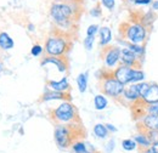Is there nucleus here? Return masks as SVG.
Returning a JSON list of instances; mask_svg holds the SVG:
<instances>
[{
	"label": "nucleus",
	"mask_w": 158,
	"mask_h": 153,
	"mask_svg": "<svg viewBox=\"0 0 158 153\" xmlns=\"http://www.w3.org/2000/svg\"><path fill=\"white\" fill-rule=\"evenodd\" d=\"M80 2H66V1H55L50 5L49 14L52 19L55 26L66 31L73 27L74 21L78 19L80 14Z\"/></svg>",
	"instance_id": "1"
},
{
	"label": "nucleus",
	"mask_w": 158,
	"mask_h": 153,
	"mask_svg": "<svg viewBox=\"0 0 158 153\" xmlns=\"http://www.w3.org/2000/svg\"><path fill=\"white\" fill-rule=\"evenodd\" d=\"M119 32L127 44H145L148 38V28L140 21L123 23Z\"/></svg>",
	"instance_id": "2"
},
{
	"label": "nucleus",
	"mask_w": 158,
	"mask_h": 153,
	"mask_svg": "<svg viewBox=\"0 0 158 153\" xmlns=\"http://www.w3.org/2000/svg\"><path fill=\"white\" fill-rule=\"evenodd\" d=\"M69 48H71V43L66 38V35L62 34L61 32H56L55 34H51L50 37H48L45 41L44 51L46 56L63 57L69 50Z\"/></svg>",
	"instance_id": "3"
},
{
	"label": "nucleus",
	"mask_w": 158,
	"mask_h": 153,
	"mask_svg": "<svg viewBox=\"0 0 158 153\" xmlns=\"http://www.w3.org/2000/svg\"><path fill=\"white\" fill-rule=\"evenodd\" d=\"M113 76L120 81L123 85H129V84H136L145 81V72L141 68L135 67H129L125 64H119L116 69L112 71Z\"/></svg>",
	"instance_id": "4"
},
{
	"label": "nucleus",
	"mask_w": 158,
	"mask_h": 153,
	"mask_svg": "<svg viewBox=\"0 0 158 153\" xmlns=\"http://www.w3.org/2000/svg\"><path fill=\"white\" fill-rule=\"evenodd\" d=\"M125 85H123L120 81H118L114 76L112 71H110L107 74L102 76L101 80V91L102 94L108 97H112L114 100H118L122 97L123 93H124Z\"/></svg>",
	"instance_id": "5"
},
{
	"label": "nucleus",
	"mask_w": 158,
	"mask_h": 153,
	"mask_svg": "<svg viewBox=\"0 0 158 153\" xmlns=\"http://www.w3.org/2000/svg\"><path fill=\"white\" fill-rule=\"evenodd\" d=\"M51 118L59 124H69L76 120L77 110L69 101H63L51 112Z\"/></svg>",
	"instance_id": "6"
},
{
	"label": "nucleus",
	"mask_w": 158,
	"mask_h": 153,
	"mask_svg": "<svg viewBox=\"0 0 158 153\" xmlns=\"http://www.w3.org/2000/svg\"><path fill=\"white\" fill-rule=\"evenodd\" d=\"M55 141L61 148L72 146L73 141V126L69 124H57L55 128Z\"/></svg>",
	"instance_id": "7"
},
{
	"label": "nucleus",
	"mask_w": 158,
	"mask_h": 153,
	"mask_svg": "<svg viewBox=\"0 0 158 153\" xmlns=\"http://www.w3.org/2000/svg\"><path fill=\"white\" fill-rule=\"evenodd\" d=\"M120 49L119 46H105L102 50L103 64L107 69L113 71L120 64Z\"/></svg>",
	"instance_id": "8"
},
{
	"label": "nucleus",
	"mask_w": 158,
	"mask_h": 153,
	"mask_svg": "<svg viewBox=\"0 0 158 153\" xmlns=\"http://www.w3.org/2000/svg\"><path fill=\"white\" fill-rule=\"evenodd\" d=\"M120 64H125L129 67H135V68H141L142 60L136 56L134 51H131L128 46L120 49Z\"/></svg>",
	"instance_id": "9"
},
{
	"label": "nucleus",
	"mask_w": 158,
	"mask_h": 153,
	"mask_svg": "<svg viewBox=\"0 0 158 153\" xmlns=\"http://www.w3.org/2000/svg\"><path fill=\"white\" fill-rule=\"evenodd\" d=\"M122 98L131 105H135L138 103L139 101H141V95H140V91H139V86L138 83L136 84H129V85H125V89H124V93L122 95Z\"/></svg>",
	"instance_id": "10"
},
{
	"label": "nucleus",
	"mask_w": 158,
	"mask_h": 153,
	"mask_svg": "<svg viewBox=\"0 0 158 153\" xmlns=\"http://www.w3.org/2000/svg\"><path fill=\"white\" fill-rule=\"evenodd\" d=\"M138 125H139V129L142 130V131L158 130V115H153V114L141 115Z\"/></svg>",
	"instance_id": "11"
},
{
	"label": "nucleus",
	"mask_w": 158,
	"mask_h": 153,
	"mask_svg": "<svg viewBox=\"0 0 158 153\" xmlns=\"http://www.w3.org/2000/svg\"><path fill=\"white\" fill-rule=\"evenodd\" d=\"M46 64H54L60 73H64L68 68L67 60L64 57H57V56H46L41 60V66Z\"/></svg>",
	"instance_id": "12"
},
{
	"label": "nucleus",
	"mask_w": 158,
	"mask_h": 153,
	"mask_svg": "<svg viewBox=\"0 0 158 153\" xmlns=\"http://www.w3.org/2000/svg\"><path fill=\"white\" fill-rule=\"evenodd\" d=\"M141 102H143L145 105L158 102V84L157 83H150V86H148L147 91L145 93V95L142 96Z\"/></svg>",
	"instance_id": "13"
},
{
	"label": "nucleus",
	"mask_w": 158,
	"mask_h": 153,
	"mask_svg": "<svg viewBox=\"0 0 158 153\" xmlns=\"http://www.w3.org/2000/svg\"><path fill=\"white\" fill-rule=\"evenodd\" d=\"M69 101L71 96L68 93H61V91H55V90H48L41 97V101L48 102V101Z\"/></svg>",
	"instance_id": "14"
},
{
	"label": "nucleus",
	"mask_w": 158,
	"mask_h": 153,
	"mask_svg": "<svg viewBox=\"0 0 158 153\" xmlns=\"http://www.w3.org/2000/svg\"><path fill=\"white\" fill-rule=\"evenodd\" d=\"M48 88L50 90H55V91H61V93H67L69 90V83H68V78L63 76L61 80H49L48 81Z\"/></svg>",
	"instance_id": "15"
},
{
	"label": "nucleus",
	"mask_w": 158,
	"mask_h": 153,
	"mask_svg": "<svg viewBox=\"0 0 158 153\" xmlns=\"http://www.w3.org/2000/svg\"><path fill=\"white\" fill-rule=\"evenodd\" d=\"M99 35H100V45L101 46H108L110 43L112 41V32H111V28L107 27V26H103L101 27L99 31Z\"/></svg>",
	"instance_id": "16"
},
{
	"label": "nucleus",
	"mask_w": 158,
	"mask_h": 153,
	"mask_svg": "<svg viewBox=\"0 0 158 153\" xmlns=\"http://www.w3.org/2000/svg\"><path fill=\"white\" fill-rule=\"evenodd\" d=\"M134 140L136 141L138 146L141 150H146V148L152 146V141L150 140V137L147 136V134L145 131H142V130H140L138 134L134 136Z\"/></svg>",
	"instance_id": "17"
},
{
	"label": "nucleus",
	"mask_w": 158,
	"mask_h": 153,
	"mask_svg": "<svg viewBox=\"0 0 158 153\" xmlns=\"http://www.w3.org/2000/svg\"><path fill=\"white\" fill-rule=\"evenodd\" d=\"M14 45H15L14 40L11 39V37L7 33H5V32L0 33V49L1 50H6V51L11 50L14 48Z\"/></svg>",
	"instance_id": "18"
},
{
	"label": "nucleus",
	"mask_w": 158,
	"mask_h": 153,
	"mask_svg": "<svg viewBox=\"0 0 158 153\" xmlns=\"http://www.w3.org/2000/svg\"><path fill=\"white\" fill-rule=\"evenodd\" d=\"M155 21H156V11H153L152 9L148 10L147 12H145V14L140 17V22H141L143 26H146L147 28H151Z\"/></svg>",
	"instance_id": "19"
},
{
	"label": "nucleus",
	"mask_w": 158,
	"mask_h": 153,
	"mask_svg": "<svg viewBox=\"0 0 158 153\" xmlns=\"http://www.w3.org/2000/svg\"><path fill=\"white\" fill-rule=\"evenodd\" d=\"M94 106H95V110H98V111L106 110L107 106H108V100H107L106 95L99 94V95L95 96L94 97Z\"/></svg>",
	"instance_id": "20"
},
{
	"label": "nucleus",
	"mask_w": 158,
	"mask_h": 153,
	"mask_svg": "<svg viewBox=\"0 0 158 153\" xmlns=\"http://www.w3.org/2000/svg\"><path fill=\"white\" fill-rule=\"evenodd\" d=\"M141 111H142V115L143 114H153L158 115V102L155 103H148L145 105L143 102H141Z\"/></svg>",
	"instance_id": "21"
},
{
	"label": "nucleus",
	"mask_w": 158,
	"mask_h": 153,
	"mask_svg": "<svg viewBox=\"0 0 158 153\" xmlns=\"http://www.w3.org/2000/svg\"><path fill=\"white\" fill-rule=\"evenodd\" d=\"M127 46H128L131 51H134V52L136 54V56H138L140 60H142V61H143L145 52H146L145 44H127Z\"/></svg>",
	"instance_id": "22"
},
{
	"label": "nucleus",
	"mask_w": 158,
	"mask_h": 153,
	"mask_svg": "<svg viewBox=\"0 0 158 153\" xmlns=\"http://www.w3.org/2000/svg\"><path fill=\"white\" fill-rule=\"evenodd\" d=\"M94 134L95 136L98 137V139H101V140H103V139H106L108 134H110V131L107 130V128H106V124H96L95 126H94Z\"/></svg>",
	"instance_id": "23"
},
{
	"label": "nucleus",
	"mask_w": 158,
	"mask_h": 153,
	"mask_svg": "<svg viewBox=\"0 0 158 153\" xmlns=\"http://www.w3.org/2000/svg\"><path fill=\"white\" fill-rule=\"evenodd\" d=\"M77 85L80 93H85L88 89V73H80L77 76Z\"/></svg>",
	"instance_id": "24"
},
{
	"label": "nucleus",
	"mask_w": 158,
	"mask_h": 153,
	"mask_svg": "<svg viewBox=\"0 0 158 153\" xmlns=\"http://www.w3.org/2000/svg\"><path fill=\"white\" fill-rule=\"evenodd\" d=\"M138 147H139L138 143H136V141H135L134 139H125V140L122 141V148H123L124 151L130 152V151L136 150Z\"/></svg>",
	"instance_id": "25"
},
{
	"label": "nucleus",
	"mask_w": 158,
	"mask_h": 153,
	"mask_svg": "<svg viewBox=\"0 0 158 153\" xmlns=\"http://www.w3.org/2000/svg\"><path fill=\"white\" fill-rule=\"evenodd\" d=\"M72 150L74 153H85L88 152V148H86V145L83 142V141H74L72 143Z\"/></svg>",
	"instance_id": "26"
},
{
	"label": "nucleus",
	"mask_w": 158,
	"mask_h": 153,
	"mask_svg": "<svg viewBox=\"0 0 158 153\" xmlns=\"http://www.w3.org/2000/svg\"><path fill=\"white\" fill-rule=\"evenodd\" d=\"M94 43H95V37H91V35H86V38L84 39V48L90 51L93 48H94Z\"/></svg>",
	"instance_id": "27"
},
{
	"label": "nucleus",
	"mask_w": 158,
	"mask_h": 153,
	"mask_svg": "<svg viewBox=\"0 0 158 153\" xmlns=\"http://www.w3.org/2000/svg\"><path fill=\"white\" fill-rule=\"evenodd\" d=\"M101 4L108 11H113L116 7V0H101Z\"/></svg>",
	"instance_id": "28"
},
{
	"label": "nucleus",
	"mask_w": 158,
	"mask_h": 153,
	"mask_svg": "<svg viewBox=\"0 0 158 153\" xmlns=\"http://www.w3.org/2000/svg\"><path fill=\"white\" fill-rule=\"evenodd\" d=\"M43 52H44V48H43L41 45H39V44H35V45H33V48H32V50H31V54H32V56H35V57L40 56Z\"/></svg>",
	"instance_id": "29"
},
{
	"label": "nucleus",
	"mask_w": 158,
	"mask_h": 153,
	"mask_svg": "<svg viewBox=\"0 0 158 153\" xmlns=\"http://www.w3.org/2000/svg\"><path fill=\"white\" fill-rule=\"evenodd\" d=\"M100 31V27L98 24H90L86 29V35H91V37H95Z\"/></svg>",
	"instance_id": "30"
},
{
	"label": "nucleus",
	"mask_w": 158,
	"mask_h": 153,
	"mask_svg": "<svg viewBox=\"0 0 158 153\" xmlns=\"http://www.w3.org/2000/svg\"><path fill=\"white\" fill-rule=\"evenodd\" d=\"M89 14H90L91 17H101V15H102L101 6H100V5H96L95 7H93V9L89 11Z\"/></svg>",
	"instance_id": "31"
},
{
	"label": "nucleus",
	"mask_w": 158,
	"mask_h": 153,
	"mask_svg": "<svg viewBox=\"0 0 158 153\" xmlns=\"http://www.w3.org/2000/svg\"><path fill=\"white\" fill-rule=\"evenodd\" d=\"M145 133L150 137V140L152 141V143L158 141V130H147V131H145Z\"/></svg>",
	"instance_id": "32"
},
{
	"label": "nucleus",
	"mask_w": 158,
	"mask_h": 153,
	"mask_svg": "<svg viewBox=\"0 0 158 153\" xmlns=\"http://www.w3.org/2000/svg\"><path fill=\"white\" fill-rule=\"evenodd\" d=\"M114 145H116V141L113 140V139H111L108 142H107V145H106V152L107 153H111L113 150H114Z\"/></svg>",
	"instance_id": "33"
},
{
	"label": "nucleus",
	"mask_w": 158,
	"mask_h": 153,
	"mask_svg": "<svg viewBox=\"0 0 158 153\" xmlns=\"http://www.w3.org/2000/svg\"><path fill=\"white\" fill-rule=\"evenodd\" d=\"M153 0H138L134 6H150L152 5Z\"/></svg>",
	"instance_id": "34"
},
{
	"label": "nucleus",
	"mask_w": 158,
	"mask_h": 153,
	"mask_svg": "<svg viewBox=\"0 0 158 153\" xmlns=\"http://www.w3.org/2000/svg\"><path fill=\"white\" fill-rule=\"evenodd\" d=\"M106 128H107V130L110 131V133H117V128L114 126V125H112V124H106Z\"/></svg>",
	"instance_id": "35"
},
{
	"label": "nucleus",
	"mask_w": 158,
	"mask_h": 153,
	"mask_svg": "<svg viewBox=\"0 0 158 153\" xmlns=\"http://www.w3.org/2000/svg\"><path fill=\"white\" fill-rule=\"evenodd\" d=\"M151 9H152L153 11H158V0H153V2H152V5H151Z\"/></svg>",
	"instance_id": "36"
},
{
	"label": "nucleus",
	"mask_w": 158,
	"mask_h": 153,
	"mask_svg": "<svg viewBox=\"0 0 158 153\" xmlns=\"http://www.w3.org/2000/svg\"><path fill=\"white\" fill-rule=\"evenodd\" d=\"M152 148H153V151L156 153H158V141H156V142H153L152 143V146H151Z\"/></svg>",
	"instance_id": "37"
},
{
	"label": "nucleus",
	"mask_w": 158,
	"mask_h": 153,
	"mask_svg": "<svg viewBox=\"0 0 158 153\" xmlns=\"http://www.w3.org/2000/svg\"><path fill=\"white\" fill-rule=\"evenodd\" d=\"M142 153H156V152L153 151L152 147H148V148H146V150H142Z\"/></svg>",
	"instance_id": "38"
},
{
	"label": "nucleus",
	"mask_w": 158,
	"mask_h": 153,
	"mask_svg": "<svg viewBox=\"0 0 158 153\" xmlns=\"http://www.w3.org/2000/svg\"><path fill=\"white\" fill-rule=\"evenodd\" d=\"M125 4H128V5H135V2L138 1V0H123Z\"/></svg>",
	"instance_id": "39"
},
{
	"label": "nucleus",
	"mask_w": 158,
	"mask_h": 153,
	"mask_svg": "<svg viewBox=\"0 0 158 153\" xmlns=\"http://www.w3.org/2000/svg\"><path fill=\"white\" fill-rule=\"evenodd\" d=\"M34 28H35V27H34V24H32V23H29V24H28V31H29V32H33V31H34Z\"/></svg>",
	"instance_id": "40"
},
{
	"label": "nucleus",
	"mask_w": 158,
	"mask_h": 153,
	"mask_svg": "<svg viewBox=\"0 0 158 153\" xmlns=\"http://www.w3.org/2000/svg\"><path fill=\"white\" fill-rule=\"evenodd\" d=\"M63 1H66V2H80L81 0H63Z\"/></svg>",
	"instance_id": "41"
},
{
	"label": "nucleus",
	"mask_w": 158,
	"mask_h": 153,
	"mask_svg": "<svg viewBox=\"0 0 158 153\" xmlns=\"http://www.w3.org/2000/svg\"><path fill=\"white\" fill-rule=\"evenodd\" d=\"M2 71V64H1V62H0V72Z\"/></svg>",
	"instance_id": "42"
},
{
	"label": "nucleus",
	"mask_w": 158,
	"mask_h": 153,
	"mask_svg": "<svg viewBox=\"0 0 158 153\" xmlns=\"http://www.w3.org/2000/svg\"><path fill=\"white\" fill-rule=\"evenodd\" d=\"M85 153H91V152H89V151H88V152H85Z\"/></svg>",
	"instance_id": "43"
}]
</instances>
